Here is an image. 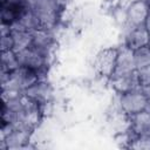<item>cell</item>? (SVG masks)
I'll list each match as a JSON object with an SVG mask.
<instances>
[{
    "mask_svg": "<svg viewBox=\"0 0 150 150\" xmlns=\"http://www.w3.org/2000/svg\"><path fill=\"white\" fill-rule=\"evenodd\" d=\"M62 0H30V11L39 29H54L62 14Z\"/></svg>",
    "mask_w": 150,
    "mask_h": 150,
    "instance_id": "obj_1",
    "label": "cell"
},
{
    "mask_svg": "<svg viewBox=\"0 0 150 150\" xmlns=\"http://www.w3.org/2000/svg\"><path fill=\"white\" fill-rule=\"evenodd\" d=\"M33 33V42L32 47L50 57L52 50L55 45V38L53 34V29H35Z\"/></svg>",
    "mask_w": 150,
    "mask_h": 150,
    "instance_id": "obj_8",
    "label": "cell"
},
{
    "mask_svg": "<svg viewBox=\"0 0 150 150\" xmlns=\"http://www.w3.org/2000/svg\"><path fill=\"white\" fill-rule=\"evenodd\" d=\"M16 59H18L20 67L34 69V70L40 73L42 80H46V77L43 75L47 71L48 61H49L48 56H46L45 54H42L41 52H39L38 49H35L34 47L30 46V47H28L21 52H18Z\"/></svg>",
    "mask_w": 150,
    "mask_h": 150,
    "instance_id": "obj_2",
    "label": "cell"
},
{
    "mask_svg": "<svg viewBox=\"0 0 150 150\" xmlns=\"http://www.w3.org/2000/svg\"><path fill=\"white\" fill-rule=\"evenodd\" d=\"M30 12V0H1V23L12 26Z\"/></svg>",
    "mask_w": 150,
    "mask_h": 150,
    "instance_id": "obj_3",
    "label": "cell"
},
{
    "mask_svg": "<svg viewBox=\"0 0 150 150\" xmlns=\"http://www.w3.org/2000/svg\"><path fill=\"white\" fill-rule=\"evenodd\" d=\"M118 104H120L122 112L128 116L134 115L145 109H150L148 100L145 98L141 88L124 93V94H120Z\"/></svg>",
    "mask_w": 150,
    "mask_h": 150,
    "instance_id": "obj_4",
    "label": "cell"
},
{
    "mask_svg": "<svg viewBox=\"0 0 150 150\" xmlns=\"http://www.w3.org/2000/svg\"><path fill=\"white\" fill-rule=\"evenodd\" d=\"M144 27L146 28L148 33L150 34V11H149V13H148V16H146V19H145V22H144Z\"/></svg>",
    "mask_w": 150,
    "mask_h": 150,
    "instance_id": "obj_21",
    "label": "cell"
},
{
    "mask_svg": "<svg viewBox=\"0 0 150 150\" xmlns=\"http://www.w3.org/2000/svg\"><path fill=\"white\" fill-rule=\"evenodd\" d=\"M148 47L150 48V40H149V43H148Z\"/></svg>",
    "mask_w": 150,
    "mask_h": 150,
    "instance_id": "obj_23",
    "label": "cell"
},
{
    "mask_svg": "<svg viewBox=\"0 0 150 150\" xmlns=\"http://www.w3.org/2000/svg\"><path fill=\"white\" fill-rule=\"evenodd\" d=\"M62 1H63V0H62Z\"/></svg>",
    "mask_w": 150,
    "mask_h": 150,
    "instance_id": "obj_24",
    "label": "cell"
},
{
    "mask_svg": "<svg viewBox=\"0 0 150 150\" xmlns=\"http://www.w3.org/2000/svg\"><path fill=\"white\" fill-rule=\"evenodd\" d=\"M130 149L137 150H150V136L149 135H135L129 146Z\"/></svg>",
    "mask_w": 150,
    "mask_h": 150,
    "instance_id": "obj_17",
    "label": "cell"
},
{
    "mask_svg": "<svg viewBox=\"0 0 150 150\" xmlns=\"http://www.w3.org/2000/svg\"><path fill=\"white\" fill-rule=\"evenodd\" d=\"M19 66L16 53L14 50L1 52V75H8L14 71Z\"/></svg>",
    "mask_w": 150,
    "mask_h": 150,
    "instance_id": "obj_15",
    "label": "cell"
},
{
    "mask_svg": "<svg viewBox=\"0 0 150 150\" xmlns=\"http://www.w3.org/2000/svg\"><path fill=\"white\" fill-rule=\"evenodd\" d=\"M110 83L118 95L141 88L137 77V70L123 75H112L110 77Z\"/></svg>",
    "mask_w": 150,
    "mask_h": 150,
    "instance_id": "obj_9",
    "label": "cell"
},
{
    "mask_svg": "<svg viewBox=\"0 0 150 150\" xmlns=\"http://www.w3.org/2000/svg\"><path fill=\"white\" fill-rule=\"evenodd\" d=\"M129 129L134 135L150 136V109L142 110L129 116Z\"/></svg>",
    "mask_w": 150,
    "mask_h": 150,
    "instance_id": "obj_11",
    "label": "cell"
},
{
    "mask_svg": "<svg viewBox=\"0 0 150 150\" xmlns=\"http://www.w3.org/2000/svg\"><path fill=\"white\" fill-rule=\"evenodd\" d=\"M134 61L136 69H141L143 67L150 66V48L148 46L141 47L134 50Z\"/></svg>",
    "mask_w": 150,
    "mask_h": 150,
    "instance_id": "obj_16",
    "label": "cell"
},
{
    "mask_svg": "<svg viewBox=\"0 0 150 150\" xmlns=\"http://www.w3.org/2000/svg\"><path fill=\"white\" fill-rule=\"evenodd\" d=\"M136 0H120V9H123V11H127Z\"/></svg>",
    "mask_w": 150,
    "mask_h": 150,
    "instance_id": "obj_19",
    "label": "cell"
},
{
    "mask_svg": "<svg viewBox=\"0 0 150 150\" xmlns=\"http://www.w3.org/2000/svg\"><path fill=\"white\" fill-rule=\"evenodd\" d=\"M117 54L118 48L108 47L101 49L94 60V68L95 70L104 77H111V75L115 71L116 68V61H117Z\"/></svg>",
    "mask_w": 150,
    "mask_h": 150,
    "instance_id": "obj_5",
    "label": "cell"
},
{
    "mask_svg": "<svg viewBox=\"0 0 150 150\" xmlns=\"http://www.w3.org/2000/svg\"><path fill=\"white\" fill-rule=\"evenodd\" d=\"M32 131L13 128L6 136L1 137V149H25L28 146Z\"/></svg>",
    "mask_w": 150,
    "mask_h": 150,
    "instance_id": "obj_7",
    "label": "cell"
},
{
    "mask_svg": "<svg viewBox=\"0 0 150 150\" xmlns=\"http://www.w3.org/2000/svg\"><path fill=\"white\" fill-rule=\"evenodd\" d=\"M146 2H148V5H149V7H150V0H146Z\"/></svg>",
    "mask_w": 150,
    "mask_h": 150,
    "instance_id": "obj_22",
    "label": "cell"
},
{
    "mask_svg": "<svg viewBox=\"0 0 150 150\" xmlns=\"http://www.w3.org/2000/svg\"><path fill=\"white\" fill-rule=\"evenodd\" d=\"M52 87L49 86V83L46 81V80H41V81H38L36 83H34L33 86H30L29 88H27L23 94L32 97L33 100L38 101L39 103L46 105L50 97H52Z\"/></svg>",
    "mask_w": 150,
    "mask_h": 150,
    "instance_id": "obj_13",
    "label": "cell"
},
{
    "mask_svg": "<svg viewBox=\"0 0 150 150\" xmlns=\"http://www.w3.org/2000/svg\"><path fill=\"white\" fill-rule=\"evenodd\" d=\"M141 89H142V91H143V94H144V96L148 100V103L150 105V84L144 86V87H141Z\"/></svg>",
    "mask_w": 150,
    "mask_h": 150,
    "instance_id": "obj_20",
    "label": "cell"
},
{
    "mask_svg": "<svg viewBox=\"0 0 150 150\" xmlns=\"http://www.w3.org/2000/svg\"><path fill=\"white\" fill-rule=\"evenodd\" d=\"M137 77H138V82L141 87L150 84V66L137 69Z\"/></svg>",
    "mask_w": 150,
    "mask_h": 150,
    "instance_id": "obj_18",
    "label": "cell"
},
{
    "mask_svg": "<svg viewBox=\"0 0 150 150\" xmlns=\"http://www.w3.org/2000/svg\"><path fill=\"white\" fill-rule=\"evenodd\" d=\"M135 70L137 69H136L135 61H134V50L124 45L123 47L118 48L116 68L112 75H123V74H128Z\"/></svg>",
    "mask_w": 150,
    "mask_h": 150,
    "instance_id": "obj_10",
    "label": "cell"
},
{
    "mask_svg": "<svg viewBox=\"0 0 150 150\" xmlns=\"http://www.w3.org/2000/svg\"><path fill=\"white\" fill-rule=\"evenodd\" d=\"M149 40H150V34L148 33L146 28L144 26H139L135 28H128L124 45L130 49L135 50L141 47L148 46Z\"/></svg>",
    "mask_w": 150,
    "mask_h": 150,
    "instance_id": "obj_12",
    "label": "cell"
},
{
    "mask_svg": "<svg viewBox=\"0 0 150 150\" xmlns=\"http://www.w3.org/2000/svg\"><path fill=\"white\" fill-rule=\"evenodd\" d=\"M11 30H12L13 41H14L13 50L15 53L21 52L32 46L33 33L30 30H25V29H11Z\"/></svg>",
    "mask_w": 150,
    "mask_h": 150,
    "instance_id": "obj_14",
    "label": "cell"
},
{
    "mask_svg": "<svg viewBox=\"0 0 150 150\" xmlns=\"http://www.w3.org/2000/svg\"><path fill=\"white\" fill-rule=\"evenodd\" d=\"M150 7L146 0H136L127 11H125V25L128 28H135L144 26L145 19Z\"/></svg>",
    "mask_w": 150,
    "mask_h": 150,
    "instance_id": "obj_6",
    "label": "cell"
}]
</instances>
